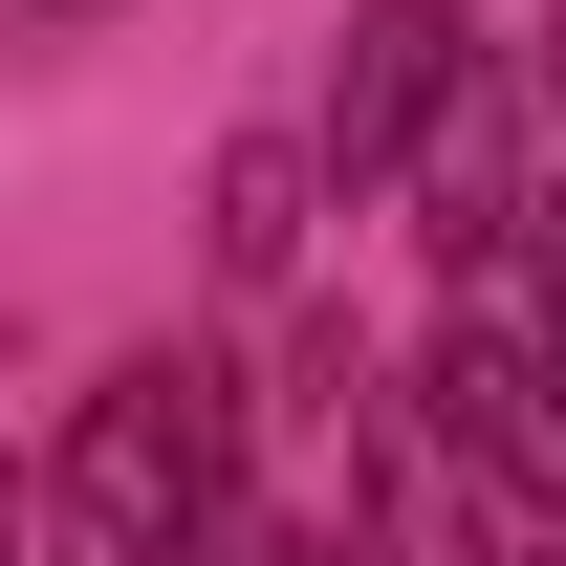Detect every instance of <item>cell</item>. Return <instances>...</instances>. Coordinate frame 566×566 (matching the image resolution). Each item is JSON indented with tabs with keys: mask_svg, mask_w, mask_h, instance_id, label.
Listing matches in <instances>:
<instances>
[{
	"mask_svg": "<svg viewBox=\"0 0 566 566\" xmlns=\"http://www.w3.org/2000/svg\"><path fill=\"white\" fill-rule=\"evenodd\" d=\"M44 501H66V545H87V566L197 545L218 501H262V458H240V370H218V349H132V370H109V392L66 415Z\"/></svg>",
	"mask_w": 566,
	"mask_h": 566,
	"instance_id": "cell-1",
	"label": "cell"
},
{
	"mask_svg": "<svg viewBox=\"0 0 566 566\" xmlns=\"http://www.w3.org/2000/svg\"><path fill=\"white\" fill-rule=\"evenodd\" d=\"M436 458L501 501V523H566V283L545 262H480L436 305Z\"/></svg>",
	"mask_w": 566,
	"mask_h": 566,
	"instance_id": "cell-2",
	"label": "cell"
},
{
	"mask_svg": "<svg viewBox=\"0 0 566 566\" xmlns=\"http://www.w3.org/2000/svg\"><path fill=\"white\" fill-rule=\"evenodd\" d=\"M392 197L436 218V262L480 283V262H566V109H545V66H501L480 44V87L436 109V153L392 175Z\"/></svg>",
	"mask_w": 566,
	"mask_h": 566,
	"instance_id": "cell-3",
	"label": "cell"
},
{
	"mask_svg": "<svg viewBox=\"0 0 566 566\" xmlns=\"http://www.w3.org/2000/svg\"><path fill=\"white\" fill-rule=\"evenodd\" d=\"M480 87V0H349V44H327V109H305V153H327V197H392L436 153V109Z\"/></svg>",
	"mask_w": 566,
	"mask_h": 566,
	"instance_id": "cell-4",
	"label": "cell"
},
{
	"mask_svg": "<svg viewBox=\"0 0 566 566\" xmlns=\"http://www.w3.org/2000/svg\"><path fill=\"white\" fill-rule=\"evenodd\" d=\"M305 197H327V153H305V132H240V153H218V283H240V305L305 283Z\"/></svg>",
	"mask_w": 566,
	"mask_h": 566,
	"instance_id": "cell-5",
	"label": "cell"
},
{
	"mask_svg": "<svg viewBox=\"0 0 566 566\" xmlns=\"http://www.w3.org/2000/svg\"><path fill=\"white\" fill-rule=\"evenodd\" d=\"M0 566H87V545H66V501H44V458H0Z\"/></svg>",
	"mask_w": 566,
	"mask_h": 566,
	"instance_id": "cell-6",
	"label": "cell"
},
{
	"mask_svg": "<svg viewBox=\"0 0 566 566\" xmlns=\"http://www.w3.org/2000/svg\"><path fill=\"white\" fill-rule=\"evenodd\" d=\"M501 566H566V523H501Z\"/></svg>",
	"mask_w": 566,
	"mask_h": 566,
	"instance_id": "cell-7",
	"label": "cell"
},
{
	"mask_svg": "<svg viewBox=\"0 0 566 566\" xmlns=\"http://www.w3.org/2000/svg\"><path fill=\"white\" fill-rule=\"evenodd\" d=\"M523 66H545V109H566V0H545V44H523Z\"/></svg>",
	"mask_w": 566,
	"mask_h": 566,
	"instance_id": "cell-8",
	"label": "cell"
}]
</instances>
